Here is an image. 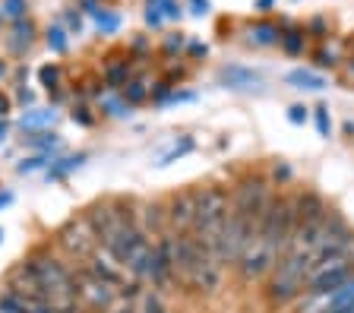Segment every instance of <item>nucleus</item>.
Listing matches in <instances>:
<instances>
[{
	"instance_id": "f257e3e1",
	"label": "nucleus",
	"mask_w": 354,
	"mask_h": 313,
	"mask_svg": "<svg viewBox=\"0 0 354 313\" xmlns=\"http://www.w3.org/2000/svg\"><path fill=\"white\" fill-rule=\"evenodd\" d=\"M291 234H295V202L269 200L263 218H259L257 234L250 238L247 250L237 260L243 278H257V276H266L269 269H275V263L281 260Z\"/></svg>"
},
{
	"instance_id": "f03ea898",
	"label": "nucleus",
	"mask_w": 354,
	"mask_h": 313,
	"mask_svg": "<svg viewBox=\"0 0 354 313\" xmlns=\"http://www.w3.org/2000/svg\"><path fill=\"white\" fill-rule=\"evenodd\" d=\"M269 206L263 180H243L231 200V222H228V244H225V263H237L247 250L250 238L257 234L259 218Z\"/></svg>"
},
{
	"instance_id": "7ed1b4c3",
	"label": "nucleus",
	"mask_w": 354,
	"mask_h": 313,
	"mask_svg": "<svg viewBox=\"0 0 354 313\" xmlns=\"http://www.w3.org/2000/svg\"><path fill=\"white\" fill-rule=\"evenodd\" d=\"M228 222H231L228 193L221 187H203L199 190V202H196L193 238L221 263H225V244H228Z\"/></svg>"
},
{
	"instance_id": "20e7f679",
	"label": "nucleus",
	"mask_w": 354,
	"mask_h": 313,
	"mask_svg": "<svg viewBox=\"0 0 354 313\" xmlns=\"http://www.w3.org/2000/svg\"><path fill=\"white\" fill-rule=\"evenodd\" d=\"M32 272L38 276L44 288V298L57 313H80V291H76V278L70 269H64V263H57L54 256L38 254L29 263Z\"/></svg>"
},
{
	"instance_id": "39448f33",
	"label": "nucleus",
	"mask_w": 354,
	"mask_h": 313,
	"mask_svg": "<svg viewBox=\"0 0 354 313\" xmlns=\"http://www.w3.org/2000/svg\"><path fill=\"white\" fill-rule=\"evenodd\" d=\"M351 278H354V254L319 256L317 266L310 269V276H307V291L310 294H323V291L342 288Z\"/></svg>"
},
{
	"instance_id": "423d86ee",
	"label": "nucleus",
	"mask_w": 354,
	"mask_h": 313,
	"mask_svg": "<svg viewBox=\"0 0 354 313\" xmlns=\"http://www.w3.org/2000/svg\"><path fill=\"white\" fill-rule=\"evenodd\" d=\"M76 291H80V301L82 304H88L92 310H98V313H108L111 310V304L124 294L120 288H114L111 282H104V278H98L92 269L82 263L80 269H76Z\"/></svg>"
},
{
	"instance_id": "0eeeda50",
	"label": "nucleus",
	"mask_w": 354,
	"mask_h": 313,
	"mask_svg": "<svg viewBox=\"0 0 354 313\" xmlns=\"http://www.w3.org/2000/svg\"><path fill=\"white\" fill-rule=\"evenodd\" d=\"M60 244H64L73 256H80V260L86 263L88 256H92V250L98 247V234L92 231L88 218H73L70 225L60 228Z\"/></svg>"
},
{
	"instance_id": "6e6552de",
	"label": "nucleus",
	"mask_w": 354,
	"mask_h": 313,
	"mask_svg": "<svg viewBox=\"0 0 354 313\" xmlns=\"http://www.w3.org/2000/svg\"><path fill=\"white\" fill-rule=\"evenodd\" d=\"M335 310H354V278L342 288L323 291V294H310L301 313H335Z\"/></svg>"
},
{
	"instance_id": "1a4fd4ad",
	"label": "nucleus",
	"mask_w": 354,
	"mask_h": 313,
	"mask_svg": "<svg viewBox=\"0 0 354 313\" xmlns=\"http://www.w3.org/2000/svg\"><path fill=\"white\" fill-rule=\"evenodd\" d=\"M196 202H199V190H184L180 196H174L171 212H168L171 234H193V225H196Z\"/></svg>"
},
{
	"instance_id": "9d476101",
	"label": "nucleus",
	"mask_w": 354,
	"mask_h": 313,
	"mask_svg": "<svg viewBox=\"0 0 354 313\" xmlns=\"http://www.w3.org/2000/svg\"><path fill=\"white\" fill-rule=\"evenodd\" d=\"M218 79L228 89H259L263 86V76L253 73V70H243V67H225L218 73Z\"/></svg>"
},
{
	"instance_id": "9b49d317",
	"label": "nucleus",
	"mask_w": 354,
	"mask_h": 313,
	"mask_svg": "<svg viewBox=\"0 0 354 313\" xmlns=\"http://www.w3.org/2000/svg\"><path fill=\"white\" fill-rule=\"evenodd\" d=\"M288 86H295V89H307V92H319V89H326V79L319 73H313V70L297 67V70L288 73Z\"/></svg>"
},
{
	"instance_id": "f8f14e48",
	"label": "nucleus",
	"mask_w": 354,
	"mask_h": 313,
	"mask_svg": "<svg viewBox=\"0 0 354 313\" xmlns=\"http://www.w3.org/2000/svg\"><path fill=\"white\" fill-rule=\"evenodd\" d=\"M279 38H281L279 26L269 23V19H259V23H253V26H250V41H253V45H259V48L275 45Z\"/></svg>"
},
{
	"instance_id": "ddd939ff",
	"label": "nucleus",
	"mask_w": 354,
	"mask_h": 313,
	"mask_svg": "<svg viewBox=\"0 0 354 313\" xmlns=\"http://www.w3.org/2000/svg\"><path fill=\"white\" fill-rule=\"evenodd\" d=\"M32 35H35V26L32 23H16L13 38H10V48H13V51H26V48L32 45Z\"/></svg>"
},
{
	"instance_id": "4468645a",
	"label": "nucleus",
	"mask_w": 354,
	"mask_h": 313,
	"mask_svg": "<svg viewBox=\"0 0 354 313\" xmlns=\"http://www.w3.org/2000/svg\"><path fill=\"white\" fill-rule=\"evenodd\" d=\"M104 79H108V86H127V60H114V64H108V70H104Z\"/></svg>"
},
{
	"instance_id": "2eb2a0df",
	"label": "nucleus",
	"mask_w": 354,
	"mask_h": 313,
	"mask_svg": "<svg viewBox=\"0 0 354 313\" xmlns=\"http://www.w3.org/2000/svg\"><path fill=\"white\" fill-rule=\"evenodd\" d=\"M44 124H54V111H32V114H22V127H26V130L44 127Z\"/></svg>"
},
{
	"instance_id": "dca6fc26",
	"label": "nucleus",
	"mask_w": 354,
	"mask_h": 313,
	"mask_svg": "<svg viewBox=\"0 0 354 313\" xmlns=\"http://www.w3.org/2000/svg\"><path fill=\"white\" fill-rule=\"evenodd\" d=\"M95 26H98L102 32H108V35H111V32H118L120 16H118V13H108V10H98V13H95Z\"/></svg>"
},
{
	"instance_id": "f3484780",
	"label": "nucleus",
	"mask_w": 354,
	"mask_h": 313,
	"mask_svg": "<svg viewBox=\"0 0 354 313\" xmlns=\"http://www.w3.org/2000/svg\"><path fill=\"white\" fill-rule=\"evenodd\" d=\"M124 95H127V102H142V98L149 95V89H146V82L142 79H133V82H127V89H124Z\"/></svg>"
},
{
	"instance_id": "a211bd4d",
	"label": "nucleus",
	"mask_w": 354,
	"mask_h": 313,
	"mask_svg": "<svg viewBox=\"0 0 354 313\" xmlns=\"http://www.w3.org/2000/svg\"><path fill=\"white\" fill-rule=\"evenodd\" d=\"M281 45H285L288 54H297L304 48V35L297 29H291V32H285V35H281Z\"/></svg>"
},
{
	"instance_id": "6ab92c4d",
	"label": "nucleus",
	"mask_w": 354,
	"mask_h": 313,
	"mask_svg": "<svg viewBox=\"0 0 354 313\" xmlns=\"http://www.w3.org/2000/svg\"><path fill=\"white\" fill-rule=\"evenodd\" d=\"M29 146H38V149H54V146H57V133H35V136H29Z\"/></svg>"
},
{
	"instance_id": "aec40b11",
	"label": "nucleus",
	"mask_w": 354,
	"mask_h": 313,
	"mask_svg": "<svg viewBox=\"0 0 354 313\" xmlns=\"http://www.w3.org/2000/svg\"><path fill=\"white\" fill-rule=\"evenodd\" d=\"M3 13L7 16H13V19H22V16H26V10H29V3H26V0H3Z\"/></svg>"
},
{
	"instance_id": "412c9836",
	"label": "nucleus",
	"mask_w": 354,
	"mask_h": 313,
	"mask_svg": "<svg viewBox=\"0 0 354 313\" xmlns=\"http://www.w3.org/2000/svg\"><path fill=\"white\" fill-rule=\"evenodd\" d=\"M48 45H51V51L64 54L66 51V32L64 29H51L48 32Z\"/></svg>"
},
{
	"instance_id": "4be33fe9",
	"label": "nucleus",
	"mask_w": 354,
	"mask_h": 313,
	"mask_svg": "<svg viewBox=\"0 0 354 313\" xmlns=\"http://www.w3.org/2000/svg\"><path fill=\"white\" fill-rule=\"evenodd\" d=\"M38 76H41L44 89H54V86L60 82V70L57 67H41V70H38Z\"/></svg>"
},
{
	"instance_id": "5701e85b",
	"label": "nucleus",
	"mask_w": 354,
	"mask_h": 313,
	"mask_svg": "<svg viewBox=\"0 0 354 313\" xmlns=\"http://www.w3.org/2000/svg\"><path fill=\"white\" fill-rule=\"evenodd\" d=\"M317 130H319V136H329V130H332L329 108H317Z\"/></svg>"
},
{
	"instance_id": "b1692460",
	"label": "nucleus",
	"mask_w": 354,
	"mask_h": 313,
	"mask_svg": "<svg viewBox=\"0 0 354 313\" xmlns=\"http://www.w3.org/2000/svg\"><path fill=\"white\" fill-rule=\"evenodd\" d=\"M142 313H165V304L158 294H146L142 298Z\"/></svg>"
},
{
	"instance_id": "393cba45",
	"label": "nucleus",
	"mask_w": 354,
	"mask_h": 313,
	"mask_svg": "<svg viewBox=\"0 0 354 313\" xmlns=\"http://www.w3.org/2000/svg\"><path fill=\"white\" fill-rule=\"evenodd\" d=\"M48 162V155H35V158H26V162H19V174H32V171H38L41 164Z\"/></svg>"
},
{
	"instance_id": "a878e982",
	"label": "nucleus",
	"mask_w": 354,
	"mask_h": 313,
	"mask_svg": "<svg viewBox=\"0 0 354 313\" xmlns=\"http://www.w3.org/2000/svg\"><path fill=\"white\" fill-rule=\"evenodd\" d=\"M288 120H291V124H304V120H307V108H304V104L288 108Z\"/></svg>"
},
{
	"instance_id": "bb28decb",
	"label": "nucleus",
	"mask_w": 354,
	"mask_h": 313,
	"mask_svg": "<svg viewBox=\"0 0 354 313\" xmlns=\"http://www.w3.org/2000/svg\"><path fill=\"white\" fill-rule=\"evenodd\" d=\"M162 10H158V3H152V7H149V13H146V23L149 26H162Z\"/></svg>"
},
{
	"instance_id": "cd10ccee",
	"label": "nucleus",
	"mask_w": 354,
	"mask_h": 313,
	"mask_svg": "<svg viewBox=\"0 0 354 313\" xmlns=\"http://www.w3.org/2000/svg\"><path fill=\"white\" fill-rule=\"evenodd\" d=\"M190 7H193L190 10L193 16H206L209 13V0H190Z\"/></svg>"
},
{
	"instance_id": "c85d7f7f",
	"label": "nucleus",
	"mask_w": 354,
	"mask_h": 313,
	"mask_svg": "<svg viewBox=\"0 0 354 313\" xmlns=\"http://www.w3.org/2000/svg\"><path fill=\"white\" fill-rule=\"evenodd\" d=\"M180 45H184V35H171L168 41H165V51H177Z\"/></svg>"
},
{
	"instance_id": "c756f323",
	"label": "nucleus",
	"mask_w": 354,
	"mask_h": 313,
	"mask_svg": "<svg viewBox=\"0 0 354 313\" xmlns=\"http://www.w3.org/2000/svg\"><path fill=\"white\" fill-rule=\"evenodd\" d=\"M190 54H193V57H203V54H206V45H199V41H193V45H190Z\"/></svg>"
},
{
	"instance_id": "7c9ffc66",
	"label": "nucleus",
	"mask_w": 354,
	"mask_h": 313,
	"mask_svg": "<svg viewBox=\"0 0 354 313\" xmlns=\"http://www.w3.org/2000/svg\"><path fill=\"white\" fill-rule=\"evenodd\" d=\"M7 111H10V98L3 95V92H0V117H3Z\"/></svg>"
},
{
	"instance_id": "2f4dec72",
	"label": "nucleus",
	"mask_w": 354,
	"mask_h": 313,
	"mask_svg": "<svg viewBox=\"0 0 354 313\" xmlns=\"http://www.w3.org/2000/svg\"><path fill=\"white\" fill-rule=\"evenodd\" d=\"M7 133H10V127H7V124H3V120H0V142L7 140Z\"/></svg>"
},
{
	"instance_id": "473e14b6",
	"label": "nucleus",
	"mask_w": 354,
	"mask_h": 313,
	"mask_svg": "<svg viewBox=\"0 0 354 313\" xmlns=\"http://www.w3.org/2000/svg\"><path fill=\"white\" fill-rule=\"evenodd\" d=\"M10 200H13V196H10V193H3V196H0V209L7 206V202H10Z\"/></svg>"
},
{
	"instance_id": "72a5a7b5",
	"label": "nucleus",
	"mask_w": 354,
	"mask_h": 313,
	"mask_svg": "<svg viewBox=\"0 0 354 313\" xmlns=\"http://www.w3.org/2000/svg\"><path fill=\"white\" fill-rule=\"evenodd\" d=\"M3 73H7V64H3V60H0V79H3Z\"/></svg>"
},
{
	"instance_id": "f704fd0d",
	"label": "nucleus",
	"mask_w": 354,
	"mask_h": 313,
	"mask_svg": "<svg viewBox=\"0 0 354 313\" xmlns=\"http://www.w3.org/2000/svg\"><path fill=\"white\" fill-rule=\"evenodd\" d=\"M269 3H272V0H259V7H263V10H266V7H269Z\"/></svg>"
},
{
	"instance_id": "c9c22d12",
	"label": "nucleus",
	"mask_w": 354,
	"mask_h": 313,
	"mask_svg": "<svg viewBox=\"0 0 354 313\" xmlns=\"http://www.w3.org/2000/svg\"><path fill=\"white\" fill-rule=\"evenodd\" d=\"M335 313H354V310H335Z\"/></svg>"
},
{
	"instance_id": "e433bc0d",
	"label": "nucleus",
	"mask_w": 354,
	"mask_h": 313,
	"mask_svg": "<svg viewBox=\"0 0 354 313\" xmlns=\"http://www.w3.org/2000/svg\"><path fill=\"white\" fill-rule=\"evenodd\" d=\"M0 19H3V10H0Z\"/></svg>"
},
{
	"instance_id": "4c0bfd02",
	"label": "nucleus",
	"mask_w": 354,
	"mask_h": 313,
	"mask_svg": "<svg viewBox=\"0 0 354 313\" xmlns=\"http://www.w3.org/2000/svg\"><path fill=\"white\" fill-rule=\"evenodd\" d=\"M0 238H3V231H0Z\"/></svg>"
}]
</instances>
